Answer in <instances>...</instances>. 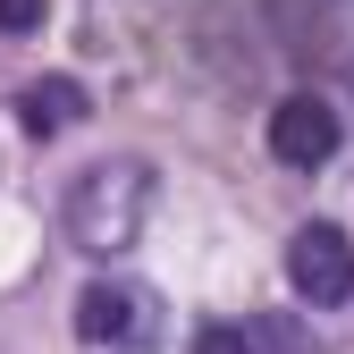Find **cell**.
Listing matches in <instances>:
<instances>
[{
	"label": "cell",
	"mask_w": 354,
	"mask_h": 354,
	"mask_svg": "<svg viewBox=\"0 0 354 354\" xmlns=\"http://www.w3.org/2000/svg\"><path fill=\"white\" fill-rule=\"evenodd\" d=\"M51 17V0H0V34H34Z\"/></svg>",
	"instance_id": "7"
},
{
	"label": "cell",
	"mask_w": 354,
	"mask_h": 354,
	"mask_svg": "<svg viewBox=\"0 0 354 354\" xmlns=\"http://www.w3.org/2000/svg\"><path fill=\"white\" fill-rule=\"evenodd\" d=\"M287 287L304 304H346L354 295V245H346V228H329V219L295 228V245H287Z\"/></svg>",
	"instance_id": "2"
},
{
	"label": "cell",
	"mask_w": 354,
	"mask_h": 354,
	"mask_svg": "<svg viewBox=\"0 0 354 354\" xmlns=\"http://www.w3.org/2000/svg\"><path fill=\"white\" fill-rule=\"evenodd\" d=\"M76 337L84 346H136V337H152V295L144 287H84L76 295Z\"/></svg>",
	"instance_id": "4"
},
{
	"label": "cell",
	"mask_w": 354,
	"mask_h": 354,
	"mask_svg": "<svg viewBox=\"0 0 354 354\" xmlns=\"http://www.w3.org/2000/svg\"><path fill=\"white\" fill-rule=\"evenodd\" d=\"M17 118H26V136H68V127L84 118V93H76L68 76H42V84L17 93Z\"/></svg>",
	"instance_id": "6"
},
{
	"label": "cell",
	"mask_w": 354,
	"mask_h": 354,
	"mask_svg": "<svg viewBox=\"0 0 354 354\" xmlns=\"http://www.w3.org/2000/svg\"><path fill=\"white\" fill-rule=\"evenodd\" d=\"M337 110L321 102V93H287L279 110H270V152L287 160V169H321L329 152H337Z\"/></svg>",
	"instance_id": "3"
},
{
	"label": "cell",
	"mask_w": 354,
	"mask_h": 354,
	"mask_svg": "<svg viewBox=\"0 0 354 354\" xmlns=\"http://www.w3.org/2000/svg\"><path fill=\"white\" fill-rule=\"evenodd\" d=\"M144 203H152V177L136 160L93 169V177H76V194H68V236L84 253H127L136 228H144Z\"/></svg>",
	"instance_id": "1"
},
{
	"label": "cell",
	"mask_w": 354,
	"mask_h": 354,
	"mask_svg": "<svg viewBox=\"0 0 354 354\" xmlns=\"http://www.w3.org/2000/svg\"><path fill=\"white\" fill-rule=\"evenodd\" d=\"M203 354H313V329L287 313H245L236 329H211Z\"/></svg>",
	"instance_id": "5"
}]
</instances>
